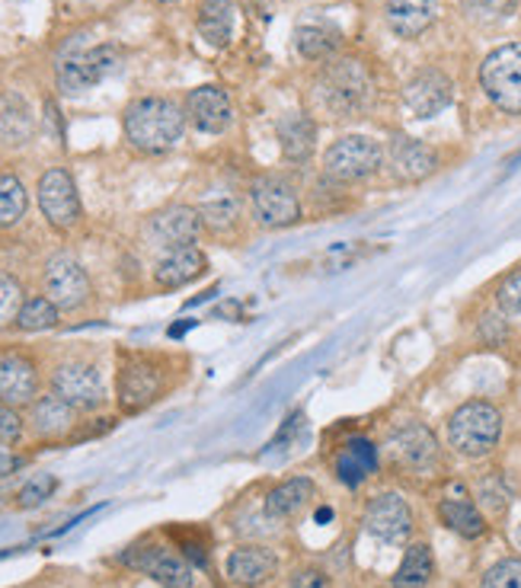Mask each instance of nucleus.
Here are the masks:
<instances>
[{
  "mask_svg": "<svg viewBox=\"0 0 521 588\" xmlns=\"http://www.w3.org/2000/svg\"><path fill=\"white\" fill-rule=\"evenodd\" d=\"M186 113L174 100L141 97L125 110V138L144 154H164L182 138Z\"/></svg>",
  "mask_w": 521,
  "mask_h": 588,
  "instance_id": "obj_1",
  "label": "nucleus"
},
{
  "mask_svg": "<svg viewBox=\"0 0 521 588\" xmlns=\"http://www.w3.org/2000/svg\"><path fill=\"white\" fill-rule=\"evenodd\" d=\"M371 97V77L358 61L330 64L314 84V103L330 118H346L361 113Z\"/></svg>",
  "mask_w": 521,
  "mask_h": 588,
  "instance_id": "obj_2",
  "label": "nucleus"
},
{
  "mask_svg": "<svg viewBox=\"0 0 521 588\" xmlns=\"http://www.w3.org/2000/svg\"><path fill=\"white\" fill-rule=\"evenodd\" d=\"M503 435V416L493 404L473 400L463 404L461 410L452 416L448 422V442L455 451H461L467 458H483L496 448Z\"/></svg>",
  "mask_w": 521,
  "mask_h": 588,
  "instance_id": "obj_3",
  "label": "nucleus"
},
{
  "mask_svg": "<svg viewBox=\"0 0 521 588\" xmlns=\"http://www.w3.org/2000/svg\"><path fill=\"white\" fill-rule=\"evenodd\" d=\"M480 87L503 113H521V42L486 55L480 64Z\"/></svg>",
  "mask_w": 521,
  "mask_h": 588,
  "instance_id": "obj_4",
  "label": "nucleus"
},
{
  "mask_svg": "<svg viewBox=\"0 0 521 588\" xmlns=\"http://www.w3.org/2000/svg\"><path fill=\"white\" fill-rule=\"evenodd\" d=\"M118 64H122V55H118L116 46H97V49L67 55V59L59 64L61 93L77 97V93L93 90V87L103 84L110 74H116Z\"/></svg>",
  "mask_w": 521,
  "mask_h": 588,
  "instance_id": "obj_5",
  "label": "nucleus"
},
{
  "mask_svg": "<svg viewBox=\"0 0 521 588\" xmlns=\"http://www.w3.org/2000/svg\"><path fill=\"white\" fill-rule=\"evenodd\" d=\"M384 161V151L374 138H365V135H346L340 141L330 144L327 157H323V167L327 174L340 182H355V179L371 177Z\"/></svg>",
  "mask_w": 521,
  "mask_h": 588,
  "instance_id": "obj_6",
  "label": "nucleus"
},
{
  "mask_svg": "<svg viewBox=\"0 0 521 588\" xmlns=\"http://www.w3.org/2000/svg\"><path fill=\"white\" fill-rule=\"evenodd\" d=\"M52 391L74 410H97L106 400L103 378L87 361H64L52 374Z\"/></svg>",
  "mask_w": 521,
  "mask_h": 588,
  "instance_id": "obj_7",
  "label": "nucleus"
},
{
  "mask_svg": "<svg viewBox=\"0 0 521 588\" xmlns=\"http://www.w3.org/2000/svg\"><path fill=\"white\" fill-rule=\"evenodd\" d=\"M122 563L151 576L164 588H192V579H195L192 566L167 547H135L122 557Z\"/></svg>",
  "mask_w": 521,
  "mask_h": 588,
  "instance_id": "obj_8",
  "label": "nucleus"
},
{
  "mask_svg": "<svg viewBox=\"0 0 521 588\" xmlns=\"http://www.w3.org/2000/svg\"><path fill=\"white\" fill-rule=\"evenodd\" d=\"M39 208L49 218L52 228L71 231L80 221V199H77V186L67 170H49L39 179Z\"/></svg>",
  "mask_w": 521,
  "mask_h": 588,
  "instance_id": "obj_9",
  "label": "nucleus"
},
{
  "mask_svg": "<svg viewBox=\"0 0 521 588\" xmlns=\"http://www.w3.org/2000/svg\"><path fill=\"white\" fill-rule=\"evenodd\" d=\"M253 208L266 228H291L301 218V202L285 179L266 177L253 186Z\"/></svg>",
  "mask_w": 521,
  "mask_h": 588,
  "instance_id": "obj_10",
  "label": "nucleus"
},
{
  "mask_svg": "<svg viewBox=\"0 0 521 588\" xmlns=\"http://www.w3.org/2000/svg\"><path fill=\"white\" fill-rule=\"evenodd\" d=\"M46 292L59 310H74L90 297V279L77 259L61 253V256H52L46 266Z\"/></svg>",
  "mask_w": 521,
  "mask_h": 588,
  "instance_id": "obj_11",
  "label": "nucleus"
},
{
  "mask_svg": "<svg viewBox=\"0 0 521 588\" xmlns=\"http://www.w3.org/2000/svg\"><path fill=\"white\" fill-rule=\"evenodd\" d=\"M161 387H164L161 371L144 358H131L118 371V407L125 412L144 410L157 400Z\"/></svg>",
  "mask_w": 521,
  "mask_h": 588,
  "instance_id": "obj_12",
  "label": "nucleus"
},
{
  "mask_svg": "<svg viewBox=\"0 0 521 588\" xmlns=\"http://www.w3.org/2000/svg\"><path fill=\"white\" fill-rule=\"evenodd\" d=\"M452 97H455L452 80H448L442 71H435V67L419 71V74L404 87L406 110H409L416 118L439 116V113L452 103Z\"/></svg>",
  "mask_w": 521,
  "mask_h": 588,
  "instance_id": "obj_13",
  "label": "nucleus"
},
{
  "mask_svg": "<svg viewBox=\"0 0 521 588\" xmlns=\"http://www.w3.org/2000/svg\"><path fill=\"white\" fill-rule=\"evenodd\" d=\"M365 528H368V534H374L378 540H384V544H401L412 531V512H409V506L397 493H384V496L368 502Z\"/></svg>",
  "mask_w": 521,
  "mask_h": 588,
  "instance_id": "obj_14",
  "label": "nucleus"
},
{
  "mask_svg": "<svg viewBox=\"0 0 521 588\" xmlns=\"http://www.w3.org/2000/svg\"><path fill=\"white\" fill-rule=\"evenodd\" d=\"M202 215L189 205H174L161 215L151 218V240L167 246V250H176V246H195V240L202 234Z\"/></svg>",
  "mask_w": 521,
  "mask_h": 588,
  "instance_id": "obj_15",
  "label": "nucleus"
},
{
  "mask_svg": "<svg viewBox=\"0 0 521 588\" xmlns=\"http://www.w3.org/2000/svg\"><path fill=\"white\" fill-rule=\"evenodd\" d=\"M36 391H39L36 365L20 353L0 355V400L7 407H23L33 404Z\"/></svg>",
  "mask_w": 521,
  "mask_h": 588,
  "instance_id": "obj_16",
  "label": "nucleus"
},
{
  "mask_svg": "<svg viewBox=\"0 0 521 588\" xmlns=\"http://www.w3.org/2000/svg\"><path fill=\"white\" fill-rule=\"evenodd\" d=\"M186 116L205 135H221L233 118L231 97L221 87H199L186 100Z\"/></svg>",
  "mask_w": 521,
  "mask_h": 588,
  "instance_id": "obj_17",
  "label": "nucleus"
},
{
  "mask_svg": "<svg viewBox=\"0 0 521 588\" xmlns=\"http://www.w3.org/2000/svg\"><path fill=\"white\" fill-rule=\"evenodd\" d=\"M387 161H391L394 177L404 179V182L425 179L435 170V164H439L435 151L429 144L416 141V138H394L391 148H387Z\"/></svg>",
  "mask_w": 521,
  "mask_h": 588,
  "instance_id": "obj_18",
  "label": "nucleus"
},
{
  "mask_svg": "<svg viewBox=\"0 0 521 588\" xmlns=\"http://www.w3.org/2000/svg\"><path fill=\"white\" fill-rule=\"evenodd\" d=\"M205 256H202V250H195V246H176V250H167L164 256H161V263H157V269H154V282L161 285V289H182V285H189V282H195L202 272H205Z\"/></svg>",
  "mask_w": 521,
  "mask_h": 588,
  "instance_id": "obj_19",
  "label": "nucleus"
},
{
  "mask_svg": "<svg viewBox=\"0 0 521 588\" xmlns=\"http://www.w3.org/2000/svg\"><path fill=\"white\" fill-rule=\"evenodd\" d=\"M435 13H439L435 0H387V7H384V20H387L391 33L401 39L422 36L435 23Z\"/></svg>",
  "mask_w": 521,
  "mask_h": 588,
  "instance_id": "obj_20",
  "label": "nucleus"
},
{
  "mask_svg": "<svg viewBox=\"0 0 521 588\" xmlns=\"http://www.w3.org/2000/svg\"><path fill=\"white\" fill-rule=\"evenodd\" d=\"M228 576L243 588H256L276 576V557L263 547H237L228 557Z\"/></svg>",
  "mask_w": 521,
  "mask_h": 588,
  "instance_id": "obj_21",
  "label": "nucleus"
},
{
  "mask_svg": "<svg viewBox=\"0 0 521 588\" xmlns=\"http://www.w3.org/2000/svg\"><path fill=\"white\" fill-rule=\"evenodd\" d=\"M276 131H279L282 154H285L289 161H294V164H304V161L314 154V148H317V128H314L310 116H304V113L282 116L279 125H276Z\"/></svg>",
  "mask_w": 521,
  "mask_h": 588,
  "instance_id": "obj_22",
  "label": "nucleus"
},
{
  "mask_svg": "<svg viewBox=\"0 0 521 588\" xmlns=\"http://www.w3.org/2000/svg\"><path fill=\"white\" fill-rule=\"evenodd\" d=\"M199 33L208 46L225 49L233 36V3L231 0H205L199 10Z\"/></svg>",
  "mask_w": 521,
  "mask_h": 588,
  "instance_id": "obj_23",
  "label": "nucleus"
},
{
  "mask_svg": "<svg viewBox=\"0 0 521 588\" xmlns=\"http://www.w3.org/2000/svg\"><path fill=\"white\" fill-rule=\"evenodd\" d=\"M314 499V480L307 476H297V480H289L282 486H276L266 499V512L272 519H291L297 515L307 502Z\"/></svg>",
  "mask_w": 521,
  "mask_h": 588,
  "instance_id": "obj_24",
  "label": "nucleus"
},
{
  "mask_svg": "<svg viewBox=\"0 0 521 588\" xmlns=\"http://www.w3.org/2000/svg\"><path fill=\"white\" fill-rule=\"evenodd\" d=\"M391 451H394V458H397L401 464H406V468H429V464L435 461V438H432L425 429L412 425V429H404V432L394 438Z\"/></svg>",
  "mask_w": 521,
  "mask_h": 588,
  "instance_id": "obj_25",
  "label": "nucleus"
},
{
  "mask_svg": "<svg viewBox=\"0 0 521 588\" xmlns=\"http://www.w3.org/2000/svg\"><path fill=\"white\" fill-rule=\"evenodd\" d=\"M343 36L340 29L333 26H317V23H307V26H297L294 29V49L310 61L330 59L336 49H340Z\"/></svg>",
  "mask_w": 521,
  "mask_h": 588,
  "instance_id": "obj_26",
  "label": "nucleus"
},
{
  "mask_svg": "<svg viewBox=\"0 0 521 588\" xmlns=\"http://www.w3.org/2000/svg\"><path fill=\"white\" fill-rule=\"evenodd\" d=\"M33 425L39 435L46 438H55V435H64L71 425H74V407L64 404L59 394H49L42 400L33 404Z\"/></svg>",
  "mask_w": 521,
  "mask_h": 588,
  "instance_id": "obj_27",
  "label": "nucleus"
},
{
  "mask_svg": "<svg viewBox=\"0 0 521 588\" xmlns=\"http://www.w3.org/2000/svg\"><path fill=\"white\" fill-rule=\"evenodd\" d=\"M432 573H435V563H432L429 544H412L394 576V588H425L432 583Z\"/></svg>",
  "mask_w": 521,
  "mask_h": 588,
  "instance_id": "obj_28",
  "label": "nucleus"
},
{
  "mask_svg": "<svg viewBox=\"0 0 521 588\" xmlns=\"http://www.w3.org/2000/svg\"><path fill=\"white\" fill-rule=\"evenodd\" d=\"M33 135V113L20 97L0 100V138L3 141H26Z\"/></svg>",
  "mask_w": 521,
  "mask_h": 588,
  "instance_id": "obj_29",
  "label": "nucleus"
},
{
  "mask_svg": "<svg viewBox=\"0 0 521 588\" xmlns=\"http://www.w3.org/2000/svg\"><path fill=\"white\" fill-rule=\"evenodd\" d=\"M439 515H442V522L448 525L452 531H458L461 537H480L486 525H483V515L473 509V502H467V499H445L442 506H439Z\"/></svg>",
  "mask_w": 521,
  "mask_h": 588,
  "instance_id": "obj_30",
  "label": "nucleus"
},
{
  "mask_svg": "<svg viewBox=\"0 0 521 588\" xmlns=\"http://www.w3.org/2000/svg\"><path fill=\"white\" fill-rule=\"evenodd\" d=\"M59 323V307L55 301L49 297H29L23 301L20 307V317H16V327L23 333H42V330H52Z\"/></svg>",
  "mask_w": 521,
  "mask_h": 588,
  "instance_id": "obj_31",
  "label": "nucleus"
},
{
  "mask_svg": "<svg viewBox=\"0 0 521 588\" xmlns=\"http://www.w3.org/2000/svg\"><path fill=\"white\" fill-rule=\"evenodd\" d=\"M29 195L16 177H0V228H13L26 215Z\"/></svg>",
  "mask_w": 521,
  "mask_h": 588,
  "instance_id": "obj_32",
  "label": "nucleus"
},
{
  "mask_svg": "<svg viewBox=\"0 0 521 588\" xmlns=\"http://www.w3.org/2000/svg\"><path fill=\"white\" fill-rule=\"evenodd\" d=\"M199 215H202V225H208L212 231H228L233 221H237L240 208H237V202H233L231 195H221V199L202 205Z\"/></svg>",
  "mask_w": 521,
  "mask_h": 588,
  "instance_id": "obj_33",
  "label": "nucleus"
},
{
  "mask_svg": "<svg viewBox=\"0 0 521 588\" xmlns=\"http://www.w3.org/2000/svg\"><path fill=\"white\" fill-rule=\"evenodd\" d=\"M20 307H23V289L13 276L0 272V330L16 323L20 317Z\"/></svg>",
  "mask_w": 521,
  "mask_h": 588,
  "instance_id": "obj_34",
  "label": "nucleus"
},
{
  "mask_svg": "<svg viewBox=\"0 0 521 588\" xmlns=\"http://www.w3.org/2000/svg\"><path fill=\"white\" fill-rule=\"evenodd\" d=\"M480 588H521V560H503V563H496V566L483 576V586Z\"/></svg>",
  "mask_w": 521,
  "mask_h": 588,
  "instance_id": "obj_35",
  "label": "nucleus"
},
{
  "mask_svg": "<svg viewBox=\"0 0 521 588\" xmlns=\"http://www.w3.org/2000/svg\"><path fill=\"white\" fill-rule=\"evenodd\" d=\"M496 301H499V310H503L509 320H519L521 323V269L512 272V276L499 285Z\"/></svg>",
  "mask_w": 521,
  "mask_h": 588,
  "instance_id": "obj_36",
  "label": "nucleus"
},
{
  "mask_svg": "<svg viewBox=\"0 0 521 588\" xmlns=\"http://www.w3.org/2000/svg\"><path fill=\"white\" fill-rule=\"evenodd\" d=\"M461 3L470 16H480V20H499V16H506V13H512L519 0H461Z\"/></svg>",
  "mask_w": 521,
  "mask_h": 588,
  "instance_id": "obj_37",
  "label": "nucleus"
},
{
  "mask_svg": "<svg viewBox=\"0 0 521 588\" xmlns=\"http://www.w3.org/2000/svg\"><path fill=\"white\" fill-rule=\"evenodd\" d=\"M52 489H55V476H39V480H33L29 486H23L20 506H23V509H33V506H39L42 499H49Z\"/></svg>",
  "mask_w": 521,
  "mask_h": 588,
  "instance_id": "obj_38",
  "label": "nucleus"
},
{
  "mask_svg": "<svg viewBox=\"0 0 521 588\" xmlns=\"http://www.w3.org/2000/svg\"><path fill=\"white\" fill-rule=\"evenodd\" d=\"M20 435H23L20 412L7 407V404H0V445H13V442H20Z\"/></svg>",
  "mask_w": 521,
  "mask_h": 588,
  "instance_id": "obj_39",
  "label": "nucleus"
},
{
  "mask_svg": "<svg viewBox=\"0 0 521 588\" xmlns=\"http://www.w3.org/2000/svg\"><path fill=\"white\" fill-rule=\"evenodd\" d=\"M291 588H333V583H330V576L320 573V570H301V573H294Z\"/></svg>",
  "mask_w": 521,
  "mask_h": 588,
  "instance_id": "obj_40",
  "label": "nucleus"
},
{
  "mask_svg": "<svg viewBox=\"0 0 521 588\" xmlns=\"http://www.w3.org/2000/svg\"><path fill=\"white\" fill-rule=\"evenodd\" d=\"M20 464H23L20 458H13V455H3V451H0V476L13 473V471H16V468H20Z\"/></svg>",
  "mask_w": 521,
  "mask_h": 588,
  "instance_id": "obj_41",
  "label": "nucleus"
},
{
  "mask_svg": "<svg viewBox=\"0 0 521 588\" xmlns=\"http://www.w3.org/2000/svg\"><path fill=\"white\" fill-rule=\"evenodd\" d=\"M161 3H176V0H161Z\"/></svg>",
  "mask_w": 521,
  "mask_h": 588,
  "instance_id": "obj_42",
  "label": "nucleus"
},
{
  "mask_svg": "<svg viewBox=\"0 0 521 588\" xmlns=\"http://www.w3.org/2000/svg\"><path fill=\"white\" fill-rule=\"evenodd\" d=\"M519 544H521V528H519Z\"/></svg>",
  "mask_w": 521,
  "mask_h": 588,
  "instance_id": "obj_43",
  "label": "nucleus"
}]
</instances>
